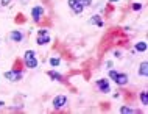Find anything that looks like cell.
Listing matches in <instances>:
<instances>
[{"instance_id":"ffe728a7","label":"cell","mask_w":148,"mask_h":114,"mask_svg":"<svg viewBox=\"0 0 148 114\" xmlns=\"http://www.w3.org/2000/svg\"><path fill=\"white\" fill-rule=\"evenodd\" d=\"M10 2L11 0H0V3H2L3 6H6V5H10Z\"/></svg>"},{"instance_id":"3957f363","label":"cell","mask_w":148,"mask_h":114,"mask_svg":"<svg viewBox=\"0 0 148 114\" xmlns=\"http://www.w3.org/2000/svg\"><path fill=\"white\" fill-rule=\"evenodd\" d=\"M67 105V97L66 95H56L53 99V106L55 109H61Z\"/></svg>"},{"instance_id":"ba28073f","label":"cell","mask_w":148,"mask_h":114,"mask_svg":"<svg viewBox=\"0 0 148 114\" xmlns=\"http://www.w3.org/2000/svg\"><path fill=\"white\" fill-rule=\"evenodd\" d=\"M89 23H90V25H97V27H103V25H105V22H103L101 16H98V14L92 16L90 20H89Z\"/></svg>"},{"instance_id":"277c9868","label":"cell","mask_w":148,"mask_h":114,"mask_svg":"<svg viewBox=\"0 0 148 114\" xmlns=\"http://www.w3.org/2000/svg\"><path fill=\"white\" fill-rule=\"evenodd\" d=\"M42 16H44V8L41 5L34 6L33 10H31V17H33L34 22H39V20L42 19Z\"/></svg>"},{"instance_id":"44dd1931","label":"cell","mask_w":148,"mask_h":114,"mask_svg":"<svg viewBox=\"0 0 148 114\" xmlns=\"http://www.w3.org/2000/svg\"><path fill=\"white\" fill-rule=\"evenodd\" d=\"M3 105H5V103H3V102H0V109L3 108Z\"/></svg>"},{"instance_id":"7c38bea8","label":"cell","mask_w":148,"mask_h":114,"mask_svg":"<svg viewBox=\"0 0 148 114\" xmlns=\"http://www.w3.org/2000/svg\"><path fill=\"white\" fill-rule=\"evenodd\" d=\"M49 77H50V78L58 80V81H62V75L58 74V72H55V70H50V72H49Z\"/></svg>"},{"instance_id":"52a82bcc","label":"cell","mask_w":148,"mask_h":114,"mask_svg":"<svg viewBox=\"0 0 148 114\" xmlns=\"http://www.w3.org/2000/svg\"><path fill=\"white\" fill-rule=\"evenodd\" d=\"M97 88H98L101 92H105V94H108V92H111L109 83H108V80H105V78H101V80H97Z\"/></svg>"},{"instance_id":"e0dca14e","label":"cell","mask_w":148,"mask_h":114,"mask_svg":"<svg viewBox=\"0 0 148 114\" xmlns=\"http://www.w3.org/2000/svg\"><path fill=\"white\" fill-rule=\"evenodd\" d=\"M117 74H119V72H115V70H109V78H111V80H115Z\"/></svg>"},{"instance_id":"5b68a950","label":"cell","mask_w":148,"mask_h":114,"mask_svg":"<svg viewBox=\"0 0 148 114\" xmlns=\"http://www.w3.org/2000/svg\"><path fill=\"white\" fill-rule=\"evenodd\" d=\"M47 42H50V35L47 30H41L38 35V44L39 46H45Z\"/></svg>"},{"instance_id":"9c48e42d","label":"cell","mask_w":148,"mask_h":114,"mask_svg":"<svg viewBox=\"0 0 148 114\" xmlns=\"http://www.w3.org/2000/svg\"><path fill=\"white\" fill-rule=\"evenodd\" d=\"M114 81L119 84V86H123V84L128 83V75L126 74H117V77H115Z\"/></svg>"},{"instance_id":"7a4b0ae2","label":"cell","mask_w":148,"mask_h":114,"mask_svg":"<svg viewBox=\"0 0 148 114\" xmlns=\"http://www.w3.org/2000/svg\"><path fill=\"white\" fill-rule=\"evenodd\" d=\"M67 3H69L70 10L73 11V13H77V14H81L83 10H84V6L81 5V2H79V0H69Z\"/></svg>"},{"instance_id":"7402d4cb","label":"cell","mask_w":148,"mask_h":114,"mask_svg":"<svg viewBox=\"0 0 148 114\" xmlns=\"http://www.w3.org/2000/svg\"><path fill=\"white\" fill-rule=\"evenodd\" d=\"M109 2H119V0H109Z\"/></svg>"},{"instance_id":"d6986e66","label":"cell","mask_w":148,"mask_h":114,"mask_svg":"<svg viewBox=\"0 0 148 114\" xmlns=\"http://www.w3.org/2000/svg\"><path fill=\"white\" fill-rule=\"evenodd\" d=\"M140 8H142L140 3H134V5H133V10H134V11H139Z\"/></svg>"},{"instance_id":"30bf717a","label":"cell","mask_w":148,"mask_h":114,"mask_svg":"<svg viewBox=\"0 0 148 114\" xmlns=\"http://www.w3.org/2000/svg\"><path fill=\"white\" fill-rule=\"evenodd\" d=\"M10 38H11V41H14V42H21V41L23 39V35L21 33V31L14 30V31L10 33Z\"/></svg>"},{"instance_id":"9a60e30c","label":"cell","mask_w":148,"mask_h":114,"mask_svg":"<svg viewBox=\"0 0 148 114\" xmlns=\"http://www.w3.org/2000/svg\"><path fill=\"white\" fill-rule=\"evenodd\" d=\"M136 50L137 52H145L147 50V44L145 42H137L136 44Z\"/></svg>"},{"instance_id":"5bb4252c","label":"cell","mask_w":148,"mask_h":114,"mask_svg":"<svg viewBox=\"0 0 148 114\" xmlns=\"http://www.w3.org/2000/svg\"><path fill=\"white\" fill-rule=\"evenodd\" d=\"M140 100H142L143 106H148V92L147 91H143L142 94H140Z\"/></svg>"},{"instance_id":"2e32d148","label":"cell","mask_w":148,"mask_h":114,"mask_svg":"<svg viewBox=\"0 0 148 114\" xmlns=\"http://www.w3.org/2000/svg\"><path fill=\"white\" fill-rule=\"evenodd\" d=\"M50 66H53V67L59 66V58H50Z\"/></svg>"},{"instance_id":"8fae6325","label":"cell","mask_w":148,"mask_h":114,"mask_svg":"<svg viewBox=\"0 0 148 114\" xmlns=\"http://www.w3.org/2000/svg\"><path fill=\"white\" fill-rule=\"evenodd\" d=\"M139 75H142V77L148 75V63L147 61H143V63L140 64V67H139Z\"/></svg>"},{"instance_id":"6da1fadb","label":"cell","mask_w":148,"mask_h":114,"mask_svg":"<svg viewBox=\"0 0 148 114\" xmlns=\"http://www.w3.org/2000/svg\"><path fill=\"white\" fill-rule=\"evenodd\" d=\"M25 64H27V67H30V69L38 67V59H36V55H34L33 50L25 52Z\"/></svg>"},{"instance_id":"4fadbf2b","label":"cell","mask_w":148,"mask_h":114,"mask_svg":"<svg viewBox=\"0 0 148 114\" xmlns=\"http://www.w3.org/2000/svg\"><path fill=\"white\" fill-rule=\"evenodd\" d=\"M120 113L122 114H131V113H137V109H133L130 106H122L120 108Z\"/></svg>"},{"instance_id":"603a6c76","label":"cell","mask_w":148,"mask_h":114,"mask_svg":"<svg viewBox=\"0 0 148 114\" xmlns=\"http://www.w3.org/2000/svg\"><path fill=\"white\" fill-rule=\"evenodd\" d=\"M0 42H2V38H0Z\"/></svg>"},{"instance_id":"ac0fdd59","label":"cell","mask_w":148,"mask_h":114,"mask_svg":"<svg viewBox=\"0 0 148 114\" xmlns=\"http://www.w3.org/2000/svg\"><path fill=\"white\" fill-rule=\"evenodd\" d=\"M79 2H81L83 6H89L90 3H92V0H79Z\"/></svg>"},{"instance_id":"8992f818","label":"cell","mask_w":148,"mask_h":114,"mask_svg":"<svg viewBox=\"0 0 148 114\" xmlns=\"http://www.w3.org/2000/svg\"><path fill=\"white\" fill-rule=\"evenodd\" d=\"M5 78L10 80V81H19L22 78V72L21 70H10V72H5Z\"/></svg>"}]
</instances>
